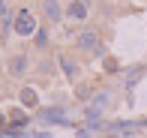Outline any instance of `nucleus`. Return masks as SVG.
Returning a JSON list of instances; mask_svg holds the SVG:
<instances>
[{"label":"nucleus","instance_id":"obj_1","mask_svg":"<svg viewBox=\"0 0 147 138\" xmlns=\"http://www.w3.org/2000/svg\"><path fill=\"white\" fill-rule=\"evenodd\" d=\"M33 30H36V18H33V12L30 9H21L18 18H15V33L18 36H30Z\"/></svg>","mask_w":147,"mask_h":138},{"label":"nucleus","instance_id":"obj_2","mask_svg":"<svg viewBox=\"0 0 147 138\" xmlns=\"http://www.w3.org/2000/svg\"><path fill=\"white\" fill-rule=\"evenodd\" d=\"M78 48H81V51H99V36L93 33V30L81 33V36H78Z\"/></svg>","mask_w":147,"mask_h":138},{"label":"nucleus","instance_id":"obj_3","mask_svg":"<svg viewBox=\"0 0 147 138\" xmlns=\"http://www.w3.org/2000/svg\"><path fill=\"white\" fill-rule=\"evenodd\" d=\"M66 15H69L72 21H84V18H87V3H81V0H72L69 9H66Z\"/></svg>","mask_w":147,"mask_h":138},{"label":"nucleus","instance_id":"obj_4","mask_svg":"<svg viewBox=\"0 0 147 138\" xmlns=\"http://www.w3.org/2000/svg\"><path fill=\"white\" fill-rule=\"evenodd\" d=\"M9 72H12V75H24V72H27V57H24V54H15L9 60Z\"/></svg>","mask_w":147,"mask_h":138},{"label":"nucleus","instance_id":"obj_5","mask_svg":"<svg viewBox=\"0 0 147 138\" xmlns=\"http://www.w3.org/2000/svg\"><path fill=\"white\" fill-rule=\"evenodd\" d=\"M45 12H48L51 21H57V18H60V6H57V0H45Z\"/></svg>","mask_w":147,"mask_h":138},{"label":"nucleus","instance_id":"obj_6","mask_svg":"<svg viewBox=\"0 0 147 138\" xmlns=\"http://www.w3.org/2000/svg\"><path fill=\"white\" fill-rule=\"evenodd\" d=\"M21 102L24 105H36V93H33V87H24L21 90Z\"/></svg>","mask_w":147,"mask_h":138},{"label":"nucleus","instance_id":"obj_7","mask_svg":"<svg viewBox=\"0 0 147 138\" xmlns=\"http://www.w3.org/2000/svg\"><path fill=\"white\" fill-rule=\"evenodd\" d=\"M9 117H12V123H15V126H24V123H27V117H24V111H18V108L12 111Z\"/></svg>","mask_w":147,"mask_h":138},{"label":"nucleus","instance_id":"obj_8","mask_svg":"<svg viewBox=\"0 0 147 138\" xmlns=\"http://www.w3.org/2000/svg\"><path fill=\"white\" fill-rule=\"evenodd\" d=\"M42 117H45V120H63V117H60V111H54V108H51V111H45Z\"/></svg>","mask_w":147,"mask_h":138},{"label":"nucleus","instance_id":"obj_9","mask_svg":"<svg viewBox=\"0 0 147 138\" xmlns=\"http://www.w3.org/2000/svg\"><path fill=\"white\" fill-rule=\"evenodd\" d=\"M138 78H141V69H135V72H129V75H126V84H135Z\"/></svg>","mask_w":147,"mask_h":138},{"label":"nucleus","instance_id":"obj_10","mask_svg":"<svg viewBox=\"0 0 147 138\" xmlns=\"http://www.w3.org/2000/svg\"><path fill=\"white\" fill-rule=\"evenodd\" d=\"M63 69H66V75H69V78H72V75H75V66H72V63H69V60H63Z\"/></svg>","mask_w":147,"mask_h":138},{"label":"nucleus","instance_id":"obj_11","mask_svg":"<svg viewBox=\"0 0 147 138\" xmlns=\"http://www.w3.org/2000/svg\"><path fill=\"white\" fill-rule=\"evenodd\" d=\"M45 39H48V36H45V30H36V45H45Z\"/></svg>","mask_w":147,"mask_h":138},{"label":"nucleus","instance_id":"obj_12","mask_svg":"<svg viewBox=\"0 0 147 138\" xmlns=\"http://www.w3.org/2000/svg\"><path fill=\"white\" fill-rule=\"evenodd\" d=\"M0 18H3V21H9V15H6V0H0Z\"/></svg>","mask_w":147,"mask_h":138}]
</instances>
